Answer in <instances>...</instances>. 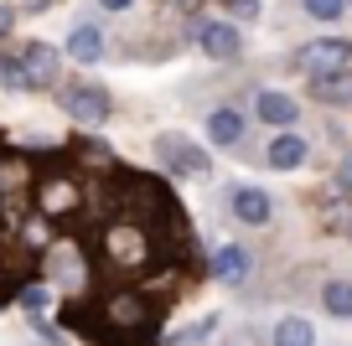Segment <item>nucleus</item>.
<instances>
[{"label": "nucleus", "instance_id": "1", "mask_svg": "<svg viewBox=\"0 0 352 346\" xmlns=\"http://www.w3.org/2000/svg\"><path fill=\"white\" fill-rule=\"evenodd\" d=\"M296 67H300L306 78H316V73H342V67H352V42H347V36H311V42H300Z\"/></svg>", "mask_w": 352, "mask_h": 346}, {"label": "nucleus", "instance_id": "2", "mask_svg": "<svg viewBox=\"0 0 352 346\" xmlns=\"http://www.w3.org/2000/svg\"><path fill=\"white\" fill-rule=\"evenodd\" d=\"M16 57H21L26 78H32V93H47V88H57V78H63V52H57L52 42H26Z\"/></svg>", "mask_w": 352, "mask_h": 346}, {"label": "nucleus", "instance_id": "3", "mask_svg": "<svg viewBox=\"0 0 352 346\" xmlns=\"http://www.w3.org/2000/svg\"><path fill=\"white\" fill-rule=\"evenodd\" d=\"M155 155H161V165L176 171V176H208V150H197L187 135H161V140H155Z\"/></svg>", "mask_w": 352, "mask_h": 346}, {"label": "nucleus", "instance_id": "4", "mask_svg": "<svg viewBox=\"0 0 352 346\" xmlns=\"http://www.w3.org/2000/svg\"><path fill=\"white\" fill-rule=\"evenodd\" d=\"M197 47L208 62H239L243 57V36L233 21H202L197 26Z\"/></svg>", "mask_w": 352, "mask_h": 346}, {"label": "nucleus", "instance_id": "5", "mask_svg": "<svg viewBox=\"0 0 352 346\" xmlns=\"http://www.w3.org/2000/svg\"><path fill=\"white\" fill-rule=\"evenodd\" d=\"M63 108L73 114L78 124H104L109 119V93L94 83H67L63 88Z\"/></svg>", "mask_w": 352, "mask_h": 346}, {"label": "nucleus", "instance_id": "6", "mask_svg": "<svg viewBox=\"0 0 352 346\" xmlns=\"http://www.w3.org/2000/svg\"><path fill=\"white\" fill-rule=\"evenodd\" d=\"M228 207H233V217H239L243 227H264L270 217H275V202H270V192H264V186H233V192H228Z\"/></svg>", "mask_w": 352, "mask_h": 346}, {"label": "nucleus", "instance_id": "7", "mask_svg": "<svg viewBox=\"0 0 352 346\" xmlns=\"http://www.w3.org/2000/svg\"><path fill=\"white\" fill-rule=\"evenodd\" d=\"M264 161H270V171H300V165L311 161V145H306V135H296V130H280L275 140L264 145Z\"/></svg>", "mask_w": 352, "mask_h": 346}, {"label": "nucleus", "instance_id": "8", "mask_svg": "<svg viewBox=\"0 0 352 346\" xmlns=\"http://www.w3.org/2000/svg\"><path fill=\"white\" fill-rule=\"evenodd\" d=\"M254 114H259V124H275V130H290V124L300 119V104L290 93H280V88H264L259 98H254Z\"/></svg>", "mask_w": 352, "mask_h": 346}, {"label": "nucleus", "instance_id": "9", "mask_svg": "<svg viewBox=\"0 0 352 346\" xmlns=\"http://www.w3.org/2000/svg\"><path fill=\"white\" fill-rule=\"evenodd\" d=\"M212 279L228 284V290H239V284L249 279V253H243L239 243H223V249L212 253Z\"/></svg>", "mask_w": 352, "mask_h": 346}, {"label": "nucleus", "instance_id": "10", "mask_svg": "<svg viewBox=\"0 0 352 346\" xmlns=\"http://www.w3.org/2000/svg\"><path fill=\"white\" fill-rule=\"evenodd\" d=\"M316 104H352V67H342V73H316L311 78V88H306Z\"/></svg>", "mask_w": 352, "mask_h": 346}, {"label": "nucleus", "instance_id": "11", "mask_svg": "<svg viewBox=\"0 0 352 346\" xmlns=\"http://www.w3.org/2000/svg\"><path fill=\"white\" fill-rule=\"evenodd\" d=\"M67 57L73 62H83V67H94L104 57V32L94 21H83V26H73V36H67Z\"/></svg>", "mask_w": 352, "mask_h": 346}, {"label": "nucleus", "instance_id": "12", "mask_svg": "<svg viewBox=\"0 0 352 346\" xmlns=\"http://www.w3.org/2000/svg\"><path fill=\"white\" fill-rule=\"evenodd\" d=\"M208 140L212 145H239L243 140V114H239V108H228V104L212 108V114H208Z\"/></svg>", "mask_w": 352, "mask_h": 346}, {"label": "nucleus", "instance_id": "13", "mask_svg": "<svg viewBox=\"0 0 352 346\" xmlns=\"http://www.w3.org/2000/svg\"><path fill=\"white\" fill-rule=\"evenodd\" d=\"M270 346H316V325L300 321V315H285L275 325V336H270Z\"/></svg>", "mask_w": 352, "mask_h": 346}, {"label": "nucleus", "instance_id": "14", "mask_svg": "<svg viewBox=\"0 0 352 346\" xmlns=\"http://www.w3.org/2000/svg\"><path fill=\"white\" fill-rule=\"evenodd\" d=\"M321 305L337 321H352V279H327L321 284Z\"/></svg>", "mask_w": 352, "mask_h": 346}, {"label": "nucleus", "instance_id": "15", "mask_svg": "<svg viewBox=\"0 0 352 346\" xmlns=\"http://www.w3.org/2000/svg\"><path fill=\"white\" fill-rule=\"evenodd\" d=\"M0 88L32 93V78H26V67H21V57H16V52H0Z\"/></svg>", "mask_w": 352, "mask_h": 346}, {"label": "nucleus", "instance_id": "16", "mask_svg": "<svg viewBox=\"0 0 352 346\" xmlns=\"http://www.w3.org/2000/svg\"><path fill=\"white\" fill-rule=\"evenodd\" d=\"M300 5L311 21H342V11H347V0H300Z\"/></svg>", "mask_w": 352, "mask_h": 346}, {"label": "nucleus", "instance_id": "17", "mask_svg": "<svg viewBox=\"0 0 352 346\" xmlns=\"http://www.w3.org/2000/svg\"><path fill=\"white\" fill-rule=\"evenodd\" d=\"M223 11H233V16H239V21H259L264 0H223Z\"/></svg>", "mask_w": 352, "mask_h": 346}, {"label": "nucleus", "instance_id": "18", "mask_svg": "<svg viewBox=\"0 0 352 346\" xmlns=\"http://www.w3.org/2000/svg\"><path fill=\"white\" fill-rule=\"evenodd\" d=\"M331 192H337V196H347V192H352V155H342V165H337V181H331Z\"/></svg>", "mask_w": 352, "mask_h": 346}, {"label": "nucleus", "instance_id": "19", "mask_svg": "<svg viewBox=\"0 0 352 346\" xmlns=\"http://www.w3.org/2000/svg\"><path fill=\"white\" fill-rule=\"evenodd\" d=\"M99 5H104V11H130L135 0H99Z\"/></svg>", "mask_w": 352, "mask_h": 346}, {"label": "nucleus", "instance_id": "20", "mask_svg": "<svg viewBox=\"0 0 352 346\" xmlns=\"http://www.w3.org/2000/svg\"><path fill=\"white\" fill-rule=\"evenodd\" d=\"M0 36H6V32H0Z\"/></svg>", "mask_w": 352, "mask_h": 346}, {"label": "nucleus", "instance_id": "21", "mask_svg": "<svg viewBox=\"0 0 352 346\" xmlns=\"http://www.w3.org/2000/svg\"><path fill=\"white\" fill-rule=\"evenodd\" d=\"M347 5H352V0H347Z\"/></svg>", "mask_w": 352, "mask_h": 346}]
</instances>
